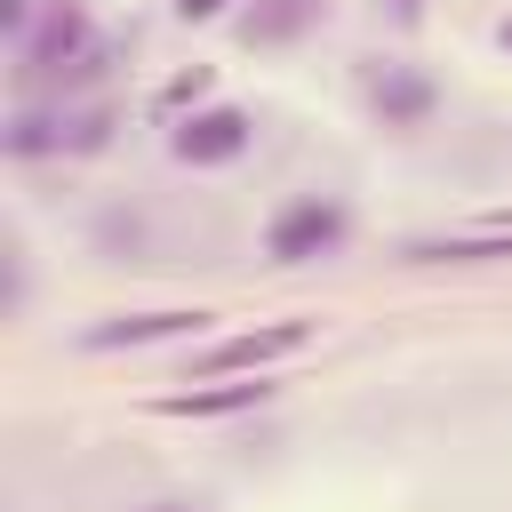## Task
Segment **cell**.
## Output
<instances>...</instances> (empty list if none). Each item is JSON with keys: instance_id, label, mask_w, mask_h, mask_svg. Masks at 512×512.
<instances>
[{"instance_id": "obj_6", "label": "cell", "mask_w": 512, "mask_h": 512, "mask_svg": "<svg viewBox=\"0 0 512 512\" xmlns=\"http://www.w3.org/2000/svg\"><path fill=\"white\" fill-rule=\"evenodd\" d=\"M216 312H192V304H160V312H112V320H88L80 328V352H144V344H184L200 336Z\"/></svg>"}, {"instance_id": "obj_3", "label": "cell", "mask_w": 512, "mask_h": 512, "mask_svg": "<svg viewBox=\"0 0 512 512\" xmlns=\"http://www.w3.org/2000/svg\"><path fill=\"white\" fill-rule=\"evenodd\" d=\"M312 344V320H256L240 336H216L184 360V384H208V376H272L280 360H296Z\"/></svg>"}, {"instance_id": "obj_9", "label": "cell", "mask_w": 512, "mask_h": 512, "mask_svg": "<svg viewBox=\"0 0 512 512\" xmlns=\"http://www.w3.org/2000/svg\"><path fill=\"white\" fill-rule=\"evenodd\" d=\"M0 152L8 160H64V104H16L0 120Z\"/></svg>"}, {"instance_id": "obj_7", "label": "cell", "mask_w": 512, "mask_h": 512, "mask_svg": "<svg viewBox=\"0 0 512 512\" xmlns=\"http://www.w3.org/2000/svg\"><path fill=\"white\" fill-rule=\"evenodd\" d=\"M272 392H280L272 376H208V384L160 392L152 408H160V416H248V408H264Z\"/></svg>"}, {"instance_id": "obj_2", "label": "cell", "mask_w": 512, "mask_h": 512, "mask_svg": "<svg viewBox=\"0 0 512 512\" xmlns=\"http://www.w3.org/2000/svg\"><path fill=\"white\" fill-rule=\"evenodd\" d=\"M96 40H104V32H96V8H88V0H48L40 24L16 40V80H24V88H56Z\"/></svg>"}, {"instance_id": "obj_14", "label": "cell", "mask_w": 512, "mask_h": 512, "mask_svg": "<svg viewBox=\"0 0 512 512\" xmlns=\"http://www.w3.org/2000/svg\"><path fill=\"white\" fill-rule=\"evenodd\" d=\"M224 8H232V0H176V16H184V24H216Z\"/></svg>"}, {"instance_id": "obj_5", "label": "cell", "mask_w": 512, "mask_h": 512, "mask_svg": "<svg viewBox=\"0 0 512 512\" xmlns=\"http://www.w3.org/2000/svg\"><path fill=\"white\" fill-rule=\"evenodd\" d=\"M360 96H368V112H376L392 136H416V128L440 112V80H432L424 64H408V56H384V64H368Z\"/></svg>"}, {"instance_id": "obj_16", "label": "cell", "mask_w": 512, "mask_h": 512, "mask_svg": "<svg viewBox=\"0 0 512 512\" xmlns=\"http://www.w3.org/2000/svg\"><path fill=\"white\" fill-rule=\"evenodd\" d=\"M144 512H200V504H184V496H160V504H144Z\"/></svg>"}, {"instance_id": "obj_11", "label": "cell", "mask_w": 512, "mask_h": 512, "mask_svg": "<svg viewBox=\"0 0 512 512\" xmlns=\"http://www.w3.org/2000/svg\"><path fill=\"white\" fill-rule=\"evenodd\" d=\"M112 128H120V112H112V104H64V160L104 152V144H112Z\"/></svg>"}, {"instance_id": "obj_13", "label": "cell", "mask_w": 512, "mask_h": 512, "mask_svg": "<svg viewBox=\"0 0 512 512\" xmlns=\"http://www.w3.org/2000/svg\"><path fill=\"white\" fill-rule=\"evenodd\" d=\"M40 8H48V0H0V32H8V48H16V40L40 24Z\"/></svg>"}, {"instance_id": "obj_15", "label": "cell", "mask_w": 512, "mask_h": 512, "mask_svg": "<svg viewBox=\"0 0 512 512\" xmlns=\"http://www.w3.org/2000/svg\"><path fill=\"white\" fill-rule=\"evenodd\" d=\"M384 8H392L400 24H424V0H384Z\"/></svg>"}, {"instance_id": "obj_8", "label": "cell", "mask_w": 512, "mask_h": 512, "mask_svg": "<svg viewBox=\"0 0 512 512\" xmlns=\"http://www.w3.org/2000/svg\"><path fill=\"white\" fill-rule=\"evenodd\" d=\"M320 24H328V0H256L232 32H240V48H296Z\"/></svg>"}, {"instance_id": "obj_4", "label": "cell", "mask_w": 512, "mask_h": 512, "mask_svg": "<svg viewBox=\"0 0 512 512\" xmlns=\"http://www.w3.org/2000/svg\"><path fill=\"white\" fill-rule=\"evenodd\" d=\"M248 144H256V112L248 104H200V112H184V120H168V160L176 168H232V160H248Z\"/></svg>"}, {"instance_id": "obj_17", "label": "cell", "mask_w": 512, "mask_h": 512, "mask_svg": "<svg viewBox=\"0 0 512 512\" xmlns=\"http://www.w3.org/2000/svg\"><path fill=\"white\" fill-rule=\"evenodd\" d=\"M496 40H504V48H512V16H504V24H496Z\"/></svg>"}, {"instance_id": "obj_12", "label": "cell", "mask_w": 512, "mask_h": 512, "mask_svg": "<svg viewBox=\"0 0 512 512\" xmlns=\"http://www.w3.org/2000/svg\"><path fill=\"white\" fill-rule=\"evenodd\" d=\"M208 96H216V72H208V64H192V72H176V80L152 96V112H160V120H184V112H200Z\"/></svg>"}, {"instance_id": "obj_10", "label": "cell", "mask_w": 512, "mask_h": 512, "mask_svg": "<svg viewBox=\"0 0 512 512\" xmlns=\"http://www.w3.org/2000/svg\"><path fill=\"white\" fill-rule=\"evenodd\" d=\"M408 264H512V232L480 224V232H440V240H408Z\"/></svg>"}, {"instance_id": "obj_1", "label": "cell", "mask_w": 512, "mask_h": 512, "mask_svg": "<svg viewBox=\"0 0 512 512\" xmlns=\"http://www.w3.org/2000/svg\"><path fill=\"white\" fill-rule=\"evenodd\" d=\"M344 240H352V208L336 192H288L264 224L272 264H320V256H344Z\"/></svg>"}]
</instances>
